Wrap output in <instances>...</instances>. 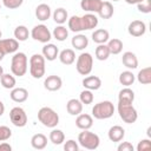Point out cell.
<instances>
[{
    "label": "cell",
    "mask_w": 151,
    "mask_h": 151,
    "mask_svg": "<svg viewBox=\"0 0 151 151\" xmlns=\"http://www.w3.org/2000/svg\"><path fill=\"white\" fill-rule=\"evenodd\" d=\"M28 58L24 52H15L11 60V72L13 76L22 77L27 72Z\"/></svg>",
    "instance_id": "1"
},
{
    "label": "cell",
    "mask_w": 151,
    "mask_h": 151,
    "mask_svg": "<svg viewBox=\"0 0 151 151\" xmlns=\"http://www.w3.org/2000/svg\"><path fill=\"white\" fill-rule=\"evenodd\" d=\"M28 64H29V74L34 79H40L45 76L46 59L42 57V54H39V53L32 54L28 60Z\"/></svg>",
    "instance_id": "2"
},
{
    "label": "cell",
    "mask_w": 151,
    "mask_h": 151,
    "mask_svg": "<svg viewBox=\"0 0 151 151\" xmlns=\"http://www.w3.org/2000/svg\"><path fill=\"white\" fill-rule=\"evenodd\" d=\"M38 120L46 127L53 129L59 124V114L48 106H44L38 111Z\"/></svg>",
    "instance_id": "3"
},
{
    "label": "cell",
    "mask_w": 151,
    "mask_h": 151,
    "mask_svg": "<svg viewBox=\"0 0 151 151\" xmlns=\"http://www.w3.org/2000/svg\"><path fill=\"white\" fill-rule=\"evenodd\" d=\"M78 144L87 150H96L100 144V138L97 133L91 132L90 130H83L78 134Z\"/></svg>",
    "instance_id": "4"
},
{
    "label": "cell",
    "mask_w": 151,
    "mask_h": 151,
    "mask_svg": "<svg viewBox=\"0 0 151 151\" xmlns=\"http://www.w3.org/2000/svg\"><path fill=\"white\" fill-rule=\"evenodd\" d=\"M114 113V105L110 100H104L94 104L92 107V117L96 119H109Z\"/></svg>",
    "instance_id": "5"
},
{
    "label": "cell",
    "mask_w": 151,
    "mask_h": 151,
    "mask_svg": "<svg viewBox=\"0 0 151 151\" xmlns=\"http://www.w3.org/2000/svg\"><path fill=\"white\" fill-rule=\"evenodd\" d=\"M76 68L79 74L88 76L93 68V57L88 52H83L78 55L76 61Z\"/></svg>",
    "instance_id": "6"
},
{
    "label": "cell",
    "mask_w": 151,
    "mask_h": 151,
    "mask_svg": "<svg viewBox=\"0 0 151 151\" xmlns=\"http://www.w3.org/2000/svg\"><path fill=\"white\" fill-rule=\"evenodd\" d=\"M117 110H118V114L120 119L126 124H133L138 118V112L132 104L118 103Z\"/></svg>",
    "instance_id": "7"
},
{
    "label": "cell",
    "mask_w": 151,
    "mask_h": 151,
    "mask_svg": "<svg viewBox=\"0 0 151 151\" xmlns=\"http://www.w3.org/2000/svg\"><path fill=\"white\" fill-rule=\"evenodd\" d=\"M31 37L35 40V41H39L41 44H47L50 42V40L52 39V32L48 29V27L44 24H39V25H35L32 31H31Z\"/></svg>",
    "instance_id": "8"
},
{
    "label": "cell",
    "mask_w": 151,
    "mask_h": 151,
    "mask_svg": "<svg viewBox=\"0 0 151 151\" xmlns=\"http://www.w3.org/2000/svg\"><path fill=\"white\" fill-rule=\"evenodd\" d=\"M9 119L11 123L17 127H24L28 120L25 110L20 106H15L9 111Z\"/></svg>",
    "instance_id": "9"
},
{
    "label": "cell",
    "mask_w": 151,
    "mask_h": 151,
    "mask_svg": "<svg viewBox=\"0 0 151 151\" xmlns=\"http://www.w3.org/2000/svg\"><path fill=\"white\" fill-rule=\"evenodd\" d=\"M19 48V41L15 38H8V39H0V51L6 54H14L18 52Z\"/></svg>",
    "instance_id": "10"
},
{
    "label": "cell",
    "mask_w": 151,
    "mask_h": 151,
    "mask_svg": "<svg viewBox=\"0 0 151 151\" xmlns=\"http://www.w3.org/2000/svg\"><path fill=\"white\" fill-rule=\"evenodd\" d=\"M127 32L132 37H142L146 32V24L142 20H133L129 24Z\"/></svg>",
    "instance_id": "11"
},
{
    "label": "cell",
    "mask_w": 151,
    "mask_h": 151,
    "mask_svg": "<svg viewBox=\"0 0 151 151\" xmlns=\"http://www.w3.org/2000/svg\"><path fill=\"white\" fill-rule=\"evenodd\" d=\"M63 86V80L59 76H55V74H52V76H48L45 80H44V87L47 90V91H51V92H54V91H59Z\"/></svg>",
    "instance_id": "12"
},
{
    "label": "cell",
    "mask_w": 151,
    "mask_h": 151,
    "mask_svg": "<svg viewBox=\"0 0 151 151\" xmlns=\"http://www.w3.org/2000/svg\"><path fill=\"white\" fill-rule=\"evenodd\" d=\"M81 18V25H83V31H91L98 26V17L94 13H86Z\"/></svg>",
    "instance_id": "13"
},
{
    "label": "cell",
    "mask_w": 151,
    "mask_h": 151,
    "mask_svg": "<svg viewBox=\"0 0 151 151\" xmlns=\"http://www.w3.org/2000/svg\"><path fill=\"white\" fill-rule=\"evenodd\" d=\"M41 54H42V57L47 61H53V60H55L58 58L59 48L57 47V45L51 44V42H47V44L44 45V47L41 50Z\"/></svg>",
    "instance_id": "14"
},
{
    "label": "cell",
    "mask_w": 151,
    "mask_h": 151,
    "mask_svg": "<svg viewBox=\"0 0 151 151\" xmlns=\"http://www.w3.org/2000/svg\"><path fill=\"white\" fill-rule=\"evenodd\" d=\"M93 125V117L87 113H79L76 118V126L80 130H90Z\"/></svg>",
    "instance_id": "15"
},
{
    "label": "cell",
    "mask_w": 151,
    "mask_h": 151,
    "mask_svg": "<svg viewBox=\"0 0 151 151\" xmlns=\"http://www.w3.org/2000/svg\"><path fill=\"white\" fill-rule=\"evenodd\" d=\"M122 63H123V65L127 70H136L138 67V58L131 51H127V52H124L123 53Z\"/></svg>",
    "instance_id": "16"
},
{
    "label": "cell",
    "mask_w": 151,
    "mask_h": 151,
    "mask_svg": "<svg viewBox=\"0 0 151 151\" xmlns=\"http://www.w3.org/2000/svg\"><path fill=\"white\" fill-rule=\"evenodd\" d=\"M107 137L111 142L113 143H119L123 140V138L125 137V130L120 126V125H113L109 129L107 132Z\"/></svg>",
    "instance_id": "17"
},
{
    "label": "cell",
    "mask_w": 151,
    "mask_h": 151,
    "mask_svg": "<svg viewBox=\"0 0 151 151\" xmlns=\"http://www.w3.org/2000/svg\"><path fill=\"white\" fill-rule=\"evenodd\" d=\"M103 0H81L80 1V7L83 11L87 13H98L100 9Z\"/></svg>",
    "instance_id": "18"
},
{
    "label": "cell",
    "mask_w": 151,
    "mask_h": 151,
    "mask_svg": "<svg viewBox=\"0 0 151 151\" xmlns=\"http://www.w3.org/2000/svg\"><path fill=\"white\" fill-rule=\"evenodd\" d=\"M83 86L87 90H91V91H97L100 88L101 86V79L97 76H88V77H85L81 81Z\"/></svg>",
    "instance_id": "19"
},
{
    "label": "cell",
    "mask_w": 151,
    "mask_h": 151,
    "mask_svg": "<svg viewBox=\"0 0 151 151\" xmlns=\"http://www.w3.org/2000/svg\"><path fill=\"white\" fill-rule=\"evenodd\" d=\"M9 97L14 103H24L28 98V91L24 87H14L11 90Z\"/></svg>",
    "instance_id": "20"
},
{
    "label": "cell",
    "mask_w": 151,
    "mask_h": 151,
    "mask_svg": "<svg viewBox=\"0 0 151 151\" xmlns=\"http://www.w3.org/2000/svg\"><path fill=\"white\" fill-rule=\"evenodd\" d=\"M51 15H52V11L47 4H40L35 7V17L38 20L46 21L51 18Z\"/></svg>",
    "instance_id": "21"
},
{
    "label": "cell",
    "mask_w": 151,
    "mask_h": 151,
    "mask_svg": "<svg viewBox=\"0 0 151 151\" xmlns=\"http://www.w3.org/2000/svg\"><path fill=\"white\" fill-rule=\"evenodd\" d=\"M71 44H72V47L78 50V51H83L87 47L88 45V38L85 35V34H81V33H78L76 34L72 40H71Z\"/></svg>",
    "instance_id": "22"
},
{
    "label": "cell",
    "mask_w": 151,
    "mask_h": 151,
    "mask_svg": "<svg viewBox=\"0 0 151 151\" xmlns=\"http://www.w3.org/2000/svg\"><path fill=\"white\" fill-rule=\"evenodd\" d=\"M134 100V92L129 87L125 86L124 88H122L118 93V103H123V104H132Z\"/></svg>",
    "instance_id": "23"
},
{
    "label": "cell",
    "mask_w": 151,
    "mask_h": 151,
    "mask_svg": "<svg viewBox=\"0 0 151 151\" xmlns=\"http://www.w3.org/2000/svg\"><path fill=\"white\" fill-rule=\"evenodd\" d=\"M58 58L61 64L64 65H72L76 61V53L72 48H65L61 52H59Z\"/></svg>",
    "instance_id": "24"
},
{
    "label": "cell",
    "mask_w": 151,
    "mask_h": 151,
    "mask_svg": "<svg viewBox=\"0 0 151 151\" xmlns=\"http://www.w3.org/2000/svg\"><path fill=\"white\" fill-rule=\"evenodd\" d=\"M66 111L67 113H70L71 116H78L79 113L83 112V104L79 99L72 98L67 101L66 104Z\"/></svg>",
    "instance_id": "25"
},
{
    "label": "cell",
    "mask_w": 151,
    "mask_h": 151,
    "mask_svg": "<svg viewBox=\"0 0 151 151\" xmlns=\"http://www.w3.org/2000/svg\"><path fill=\"white\" fill-rule=\"evenodd\" d=\"M91 37H92L93 42H96L98 45L99 44H106L110 39V33H109V31H106L104 28H99V29H94L92 32Z\"/></svg>",
    "instance_id": "26"
},
{
    "label": "cell",
    "mask_w": 151,
    "mask_h": 151,
    "mask_svg": "<svg viewBox=\"0 0 151 151\" xmlns=\"http://www.w3.org/2000/svg\"><path fill=\"white\" fill-rule=\"evenodd\" d=\"M31 145L35 150H42L47 145V137L44 133H35L31 138Z\"/></svg>",
    "instance_id": "27"
},
{
    "label": "cell",
    "mask_w": 151,
    "mask_h": 151,
    "mask_svg": "<svg viewBox=\"0 0 151 151\" xmlns=\"http://www.w3.org/2000/svg\"><path fill=\"white\" fill-rule=\"evenodd\" d=\"M113 12H114L113 5L110 1H103L101 6H100V9L98 12V15L101 19H110V18H112Z\"/></svg>",
    "instance_id": "28"
},
{
    "label": "cell",
    "mask_w": 151,
    "mask_h": 151,
    "mask_svg": "<svg viewBox=\"0 0 151 151\" xmlns=\"http://www.w3.org/2000/svg\"><path fill=\"white\" fill-rule=\"evenodd\" d=\"M52 17H53V20L57 22V25H64L68 20V13L64 7H59L54 9V12L52 13Z\"/></svg>",
    "instance_id": "29"
},
{
    "label": "cell",
    "mask_w": 151,
    "mask_h": 151,
    "mask_svg": "<svg viewBox=\"0 0 151 151\" xmlns=\"http://www.w3.org/2000/svg\"><path fill=\"white\" fill-rule=\"evenodd\" d=\"M68 29L74 32V33H80L83 31V25H81V18L79 15H72L67 20Z\"/></svg>",
    "instance_id": "30"
},
{
    "label": "cell",
    "mask_w": 151,
    "mask_h": 151,
    "mask_svg": "<svg viewBox=\"0 0 151 151\" xmlns=\"http://www.w3.org/2000/svg\"><path fill=\"white\" fill-rule=\"evenodd\" d=\"M48 139L52 144L54 145H60L65 142V134L61 130L59 129H52V131L50 132V136H48Z\"/></svg>",
    "instance_id": "31"
},
{
    "label": "cell",
    "mask_w": 151,
    "mask_h": 151,
    "mask_svg": "<svg viewBox=\"0 0 151 151\" xmlns=\"http://www.w3.org/2000/svg\"><path fill=\"white\" fill-rule=\"evenodd\" d=\"M106 45L109 47L110 54H119L123 51V41L120 39H118V38L109 39Z\"/></svg>",
    "instance_id": "32"
},
{
    "label": "cell",
    "mask_w": 151,
    "mask_h": 151,
    "mask_svg": "<svg viewBox=\"0 0 151 151\" xmlns=\"http://www.w3.org/2000/svg\"><path fill=\"white\" fill-rule=\"evenodd\" d=\"M136 80V76L132 73V71L130 70H126V71H123L120 74H119V83L123 85V86H131L133 85Z\"/></svg>",
    "instance_id": "33"
},
{
    "label": "cell",
    "mask_w": 151,
    "mask_h": 151,
    "mask_svg": "<svg viewBox=\"0 0 151 151\" xmlns=\"http://www.w3.org/2000/svg\"><path fill=\"white\" fill-rule=\"evenodd\" d=\"M0 83L2 85L4 88H7V90H12L17 85V80H15V77L13 74H9V73H5L1 76L0 78Z\"/></svg>",
    "instance_id": "34"
},
{
    "label": "cell",
    "mask_w": 151,
    "mask_h": 151,
    "mask_svg": "<svg viewBox=\"0 0 151 151\" xmlns=\"http://www.w3.org/2000/svg\"><path fill=\"white\" fill-rule=\"evenodd\" d=\"M52 37L58 41H64L68 37V28H66L64 25H58L54 27L52 32Z\"/></svg>",
    "instance_id": "35"
},
{
    "label": "cell",
    "mask_w": 151,
    "mask_h": 151,
    "mask_svg": "<svg viewBox=\"0 0 151 151\" xmlns=\"http://www.w3.org/2000/svg\"><path fill=\"white\" fill-rule=\"evenodd\" d=\"M14 38L20 42V41H26L29 37V32H28V28L24 25H19L15 27L14 29Z\"/></svg>",
    "instance_id": "36"
},
{
    "label": "cell",
    "mask_w": 151,
    "mask_h": 151,
    "mask_svg": "<svg viewBox=\"0 0 151 151\" xmlns=\"http://www.w3.org/2000/svg\"><path fill=\"white\" fill-rule=\"evenodd\" d=\"M94 54H96V58L100 61H104L106 60L109 57H110V51H109V47L106 44H99L97 47H96V51H94Z\"/></svg>",
    "instance_id": "37"
},
{
    "label": "cell",
    "mask_w": 151,
    "mask_h": 151,
    "mask_svg": "<svg viewBox=\"0 0 151 151\" xmlns=\"http://www.w3.org/2000/svg\"><path fill=\"white\" fill-rule=\"evenodd\" d=\"M137 77V80L143 84V85H149L151 83V68L150 67H144L142 68L138 74L136 76Z\"/></svg>",
    "instance_id": "38"
},
{
    "label": "cell",
    "mask_w": 151,
    "mask_h": 151,
    "mask_svg": "<svg viewBox=\"0 0 151 151\" xmlns=\"http://www.w3.org/2000/svg\"><path fill=\"white\" fill-rule=\"evenodd\" d=\"M93 99H94V96H93V92H92L91 90L85 88V90L81 91L80 94H79V100L81 101L83 105H84V104H85V105L92 104V103H93Z\"/></svg>",
    "instance_id": "39"
},
{
    "label": "cell",
    "mask_w": 151,
    "mask_h": 151,
    "mask_svg": "<svg viewBox=\"0 0 151 151\" xmlns=\"http://www.w3.org/2000/svg\"><path fill=\"white\" fill-rule=\"evenodd\" d=\"M137 9L140 13L149 14L151 12V0H143L142 2L137 4Z\"/></svg>",
    "instance_id": "40"
},
{
    "label": "cell",
    "mask_w": 151,
    "mask_h": 151,
    "mask_svg": "<svg viewBox=\"0 0 151 151\" xmlns=\"http://www.w3.org/2000/svg\"><path fill=\"white\" fill-rule=\"evenodd\" d=\"M12 137V130L6 125H0V142H6Z\"/></svg>",
    "instance_id": "41"
},
{
    "label": "cell",
    "mask_w": 151,
    "mask_h": 151,
    "mask_svg": "<svg viewBox=\"0 0 151 151\" xmlns=\"http://www.w3.org/2000/svg\"><path fill=\"white\" fill-rule=\"evenodd\" d=\"M1 1H2V5L8 9L19 8L24 2V0H1Z\"/></svg>",
    "instance_id": "42"
},
{
    "label": "cell",
    "mask_w": 151,
    "mask_h": 151,
    "mask_svg": "<svg viewBox=\"0 0 151 151\" xmlns=\"http://www.w3.org/2000/svg\"><path fill=\"white\" fill-rule=\"evenodd\" d=\"M136 149H137V151H147V150H150L151 149V140L149 138L139 140Z\"/></svg>",
    "instance_id": "43"
},
{
    "label": "cell",
    "mask_w": 151,
    "mask_h": 151,
    "mask_svg": "<svg viewBox=\"0 0 151 151\" xmlns=\"http://www.w3.org/2000/svg\"><path fill=\"white\" fill-rule=\"evenodd\" d=\"M64 150L65 151H78L79 150V144L74 139H68L64 144Z\"/></svg>",
    "instance_id": "44"
},
{
    "label": "cell",
    "mask_w": 151,
    "mask_h": 151,
    "mask_svg": "<svg viewBox=\"0 0 151 151\" xmlns=\"http://www.w3.org/2000/svg\"><path fill=\"white\" fill-rule=\"evenodd\" d=\"M117 150L118 151H133L134 150V146L130 142H122L117 146Z\"/></svg>",
    "instance_id": "45"
},
{
    "label": "cell",
    "mask_w": 151,
    "mask_h": 151,
    "mask_svg": "<svg viewBox=\"0 0 151 151\" xmlns=\"http://www.w3.org/2000/svg\"><path fill=\"white\" fill-rule=\"evenodd\" d=\"M11 150H12V146L7 142L0 143V151H11Z\"/></svg>",
    "instance_id": "46"
},
{
    "label": "cell",
    "mask_w": 151,
    "mask_h": 151,
    "mask_svg": "<svg viewBox=\"0 0 151 151\" xmlns=\"http://www.w3.org/2000/svg\"><path fill=\"white\" fill-rule=\"evenodd\" d=\"M126 4H129V5H137V4H139V2H142L143 0H124Z\"/></svg>",
    "instance_id": "47"
},
{
    "label": "cell",
    "mask_w": 151,
    "mask_h": 151,
    "mask_svg": "<svg viewBox=\"0 0 151 151\" xmlns=\"http://www.w3.org/2000/svg\"><path fill=\"white\" fill-rule=\"evenodd\" d=\"M4 113H5V105H4V103L0 100V117H1Z\"/></svg>",
    "instance_id": "48"
},
{
    "label": "cell",
    "mask_w": 151,
    "mask_h": 151,
    "mask_svg": "<svg viewBox=\"0 0 151 151\" xmlns=\"http://www.w3.org/2000/svg\"><path fill=\"white\" fill-rule=\"evenodd\" d=\"M4 57H5V54H4V53H2L1 51H0V61H1L2 59H4Z\"/></svg>",
    "instance_id": "49"
},
{
    "label": "cell",
    "mask_w": 151,
    "mask_h": 151,
    "mask_svg": "<svg viewBox=\"0 0 151 151\" xmlns=\"http://www.w3.org/2000/svg\"><path fill=\"white\" fill-rule=\"evenodd\" d=\"M2 74H4V68H2V66H0V78Z\"/></svg>",
    "instance_id": "50"
},
{
    "label": "cell",
    "mask_w": 151,
    "mask_h": 151,
    "mask_svg": "<svg viewBox=\"0 0 151 151\" xmlns=\"http://www.w3.org/2000/svg\"><path fill=\"white\" fill-rule=\"evenodd\" d=\"M1 38H2V32L0 31V39H1Z\"/></svg>",
    "instance_id": "51"
},
{
    "label": "cell",
    "mask_w": 151,
    "mask_h": 151,
    "mask_svg": "<svg viewBox=\"0 0 151 151\" xmlns=\"http://www.w3.org/2000/svg\"><path fill=\"white\" fill-rule=\"evenodd\" d=\"M112 1H119V0H112Z\"/></svg>",
    "instance_id": "52"
},
{
    "label": "cell",
    "mask_w": 151,
    "mask_h": 151,
    "mask_svg": "<svg viewBox=\"0 0 151 151\" xmlns=\"http://www.w3.org/2000/svg\"><path fill=\"white\" fill-rule=\"evenodd\" d=\"M0 9H1V4H0Z\"/></svg>",
    "instance_id": "53"
}]
</instances>
